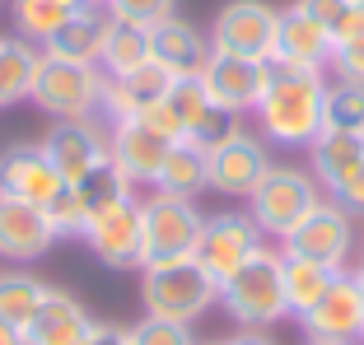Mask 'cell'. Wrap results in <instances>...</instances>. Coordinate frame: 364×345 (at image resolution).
I'll use <instances>...</instances> for the list:
<instances>
[{"label":"cell","mask_w":364,"mask_h":345,"mask_svg":"<svg viewBox=\"0 0 364 345\" xmlns=\"http://www.w3.org/2000/svg\"><path fill=\"white\" fill-rule=\"evenodd\" d=\"M322 98H327V70H294L271 61V84L257 103V136L271 145L309 150L322 136Z\"/></svg>","instance_id":"cell-1"},{"label":"cell","mask_w":364,"mask_h":345,"mask_svg":"<svg viewBox=\"0 0 364 345\" xmlns=\"http://www.w3.org/2000/svg\"><path fill=\"white\" fill-rule=\"evenodd\" d=\"M220 303V280L196 257H173L140 266V308L164 322H201Z\"/></svg>","instance_id":"cell-2"},{"label":"cell","mask_w":364,"mask_h":345,"mask_svg":"<svg viewBox=\"0 0 364 345\" xmlns=\"http://www.w3.org/2000/svg\"><path fill=\"white\" fill-rule=\"evenodd\" d=\"M220 308L229 313V322L238 332H267V327L285 322L289 303H285V257H280V248H262L252 261H243L220 285Z\"/></svg>","instance_id":"cell-3"},{"label":"cell","mask_w":364,"mask_h":345,"mask_svg":"<svg viewBox=\"0 0 364 345\" xmlns=\"http://www.w3.org/2000/svg\"><path fill=\"white\" fill-rule=\"evenodd\" d=\"M322 187L309 168H294V163H271V172L262 177V187L247 196V215L257 219V229L267 238H289L304 219L318 210L322 201Z\"/></svg>","instance_id":"cell-4"},{"label":"cell","mask_w":364,"mask_h":345,"mask_svg":"<svg viewBox=\"0 0 364 345\" xmlns=\"http://www.w3.org/2000/svg\"><path fill=\"white\" fill-rule=\"evenodd\" d=\"M103 70L85 61H61V56H47L38 65V80H33V108L47 112L52 121H85V117H103Z\"/></svg>","instance_id":"cell-5"},{"label":"cell","mask_w":364,"mask_h":345,"mask_svg":"<svg viewBox=\"0 0 364 345\" xmlns=\"http://www.w3.org/2000/svg\"><path fill=\"white\" fill-rule=\"evenodd\" d=\"M262 248H267V234L257 229V219L247 215V210H215V215H205L201 243H196L192 257L225 285L229 275H234L243 261H252Z\"/></svg>","instance_id":"cell-6"},{"label":"cell","mask_w":364,"mask_h":345,"mask_svg":"<svg viewBox=\"0 0 364 345\" xmlns=\"http://www.w3.org/2000/svg\"><path fill=\"white\" fill-rule=\"evenodd\" d=\"M140 210H145V266H150V261L192 257L196 252L201 224H205V215L196 210V201L150 192V196H140Z\"/></svg>","instance_id":"cell-7"},{"label":"cell","mask_w":364,"mask_h":345,"mask_svg":"<svg viewBox=\"0 0 364 345\" xmlns=\"http://www.w3.org/2000/svg\"><path fill=\"white\" fill-rule=\"evenodd\" d=\"M276 23H280V10L267 5V0H229V5H220V14L210 23V47L225 56L271 61Z\"/></svg>","instance_id":"cell-8"},{"label":"cell","mask_w":364,"mask_h":345,"mask_svg":"<svg viewBox=\"0 0 364 345\" xmlns=\"http://www.w3.org/2000/svg\"><path fill=\"white\" fill-rule=\"evenodd\" d=\"M267 172H271V154L257 131L234 126V136L210 145V192L229 196V201H247Z\"/></svg>","instance_id":"cell-9"},{"label":"cell","mask_w":364,"mask_h":345,"mask_svg":"<svg viewBox=\"0 0 364 345\" xmlns=\"http://www.w3.org/2000/svg\"><path fill=\"white\" fill-rule=\"evenodd\" d=\"M280 252H285V257L322 261V266H332V270H346V261H350V252H355V219L346 215L332 196H322L318 210H313L289 238H280Z\"/></svg>","instance_id":"cell-10"},{"label":"cell","mask_w":364,"mask_h":345,"mask_svg":"<svg viewBox=\"0 0 364 345\" xmlns=\"http://www.w3.org/2000/svg\"><path fill=\"white\" fill-rule=\"evenodd\" d=\"M89 243L103 266L112 270H140L145 266V210H140V196L136 201H122L103 215H94L80 234Z\"/></svg>","instance_id":"cell-11"},{"label":"cell","mask_w":364,"mask_h":345,"mask_svg":"<svg viewBox=\"0 0 364 345\" xmlns=\"http://www.w3.org/2000/svg\"><path fill=\"white\" fill-rule=\"evenodd\" d=\"M201 84L210 94V103H220L225 112L234 117H247L257 112L262 94L271 84V61H247V56H225V52H210L201 70Z\"/></svg>","instance_id":"cell-12"},{"label":"cell","mask_w":364,"mask_h":345,"mask_svg":"<svg viewBox=\"0 0 364 345\" xmlns=\"http://www.w3.org/2000/svg\"><path fill=\"white\" fill-rule=\"evenodd\" d=\"M107 117H85V121H52L43 141V154L52 159V168L61 172V182H80L94 163L107 159Z\"/></svg>","instance_id":"cell-13"},{"label":"cell","mask_w":364,"mask_h":345,"mask_svg":"<svg viewBox=\"0 0 364 345\" xmlns=\"http://www.w3.org/2000/svg\"><path fill=\"white\" fill-rule=\"evenodd\" d=\"M304 336H318V341H346V345H360V332H364V294L355 285L350 270L336 275V285L318 299V308L299 317Z\"/></svg>","instance_id":"cell-14"},{"label":"cell","mask_w":364,"mask_h":345,"mask_svg":"<svg viewBox=\"0 0 364 345\" xmlns=\"http://www.w3.org/2000/svg\"><path fill=\"white\" fill-rule=\"evenodd\" d=\"M52 248H56V234L47 224L43 205H28L19 196L0 192V261L28 266V261L47 257Z\"/></svg>","instance_id":"cell-15"},{"label":"cell","mask_w":364,"mask_h":345,"mask_svg":"<svg viewBox=\"0 0 364 345\" xmlns=\"http://www.w3.org/2000/svg\"><path fill=\"white\" fill-rule=\"evenodd\" d=\"M168 145H173L168 136H159L150 121H140V117L112 121V131H107V159L117 163L136 187H154V172H159Z\"/></svg>","instance_id":"cell-16"},{"label":"cell","mask_w":364,"mask_h":345,"mask_svg":"<svg viewBox=\"0 0 364 345\" xmlns=\"http://www.w3.org/2000/svg\"><path fill=\"white\" fill-rule=\"evenodd\" d=\"M271 61L294 65V70H327V61H332V28H322L318 19H309L299 5H285L280 23H276Z\"/></svg>","instance_id":"cell-17"},{"label":"cell","mask_w":364,"mask_h":345,"mask_svg":"<svg viewBox=\"0 0 364 345\" xmlns=\"http://www.w3.org/2000/svg\"><path fill=\"white\" fill-rule=\"evenodd\" d=\"M61 187V172L52 168V159L43 154L38 141H19L10 150H0V192L19 196L28 205H47Z\"/></svg>","instance_id":"cell-18"},{"label":"cell","mask_w":364,"mask_h":345,"mask_svg":"<svg viewBox=\"0 0 364 345\" xmlns=\"http://www.w3.org/2000/svg\"><path fill=\"white\" fill-rule=\"evenodd\" d=\"M210 33H201L196 23H187L182 14L164 19L159 28H150V56L168 70L173 80H187V75H201L205 61H210Z\"/></svg>","instance_id":"cell-19"},{"label":"cell","mask_w":364,"mask_h":345,"mask_svg":"<svg viewBox=\"0 0 364 345\" xmlns=\"http://www.w3.org/2000/svg\"><path fill=\"white\" fill-rule=\"evenodd\" d=\"M168 89H173V75L159 61H145L140 70H127V75H107L103 80V117L107 121L140 117L159 98H168Z\"/></svg>","instance_id":"cell-20"},{"label":"cell","mask_w":364,"mask_h":345,"mask_svg":"<svg viewBox=\"0 0 364 345\" xmlns=\"http://www.w3.org/2000/svg\"><path fill=\"white\" fill-rule=\"evenodd\" d=\"M89 332H94V317L85 303L65 290H52L33 313V322L23 327V345H85Z\"/></svg>","instance_id":"cell-21"},{"label":"cell","mask_w":364,"mask_h":345,"mask_svg":"<svg viewBox=\"0 0 364 345\" xmlns=\"http://www.w3.org/2000/svg\"><path fill=\"white\" fill-rule=\"evenodd\" d=\"M107 33H112V10H107V0H94V5H80V10H70V19L61 23V33H56L43 52H47V56H61V61L98 65Z\"/></svg>","instance_id":"cell-22"},{"label":"cell","mask_w":364,"mask_h":345,"mask_svg":"<svg viewBox=\"0 0 364 345\" xmlns=\"http://www.w3.org/2000/svg\"><path fill=\"white\" fill-rule=\"evenodd\" d=\"M150 192L182 196V201H196L201 192H210V150L196 145V141H173L164 163H159V172H154Z\"/></svg>","instance_id":"cell-23"},{"label":"cell","mask_w":364,"mask_h":345,"mask_svg":"<svg viewBox=\"0 0 364 345\" xmlns=\"http://www.w3.org/2000/svg\"><path fill=\"white\" fill-rule=\"evenodd\" d=\"M355 168H364V136H355V131H322L309 145V172L318 177L322 192L346 182Z\"/></svg>","instance_id":"cell-24"},{"label":"cell","mask_w":364,"mask_h":345,"mask_svg":"<svg viewBox=\"0 0 364 345\" xmlns=\"http://www.w3.org/2000/svg\"><path fill=\"white\" fill-rule=\"evenodd\" d=\"M38 65H43V47H33L19 33L14 38H0V108L23 103L33 94Z\"/></svg>","instance_id":"cell-25"},{"label":"cell","mask_w":364,"mask_h":345,"mask_svg":"<svg viewBox=\"0 0 364 345\" xmlns=\"http://www.w3.org/2000/svg\"><path fill=\"white\" fill-rule=\"evenodd\" d=\"M285 257V252H280ZM341 270L322 266V261H309V257H285V303H289V317L299 322L309 308H318V299L336 285Z\"/></svg>","instance_id":"cell-26"},{"label":"cell","mask_w":364,"mask_h":345,"mask_svg":"<svg viewBox=\"0 0 364 345\" xmlns=\"http://www.w3.org/2000/svg\"><path fill=\"white\" fill-rule=\"evenodd\" d=\"M47 294H52V285L38 280L33 270H0V322L23 332L33 322V313L43 308Z\"/></svg>","instance_id":"cell-27"},{"label":"cell","mask_w":364,"mask_h":345,"mask_svg":"<svg viewBox=\"0 0 364 345\" xmlns=\"http://www.w3.org/2000/svg\"><path fill=\"white\" fill-rule=\"evenodd\" d=\"M75 192H80V201H85L89 219L103 215V210H112V205H122V201H136V182H131V177L112 159L94 163V168H89L85 177L75 182Z\"/></svg>","instance_id":"cell-28"},{"label":"cell","mask_w":364,"mask_h":345,"mask_svg":"<svg viewBox=\"0 0 364 345\" xmlns=\"http://www.w3.org/2000/svg\"><path fill=\"white\" fill-rule=\"evenodd\" d=\"M145 61H154L150 56V28L112 19V33H107V43H103V56H98V70L103 75H127V70H140Z\"/></svg>","instance_id":"cell-29"},{"label":"cell","mask_w":364,"mask_h":345,"mask_svg":"<svg viewBox=\"0 0 364 345\" xmlns=\"http://www.w3.org/2000/svg\"><path fill=\"white\" fill-rule=\"evenodd\" d=\"M75 5H65V0H10V14H14V33L28 38L33 47H47L61 33V23L70 19Z\"/></svg>","instance_id":"cell-30"},{"label":"cell","mask_w":364,"mask_h":345,"mask_svg":"<svg viewBox=\"0 0 364 345\" xmlns=\"http://www.w3.org/2000/svg\"><path fill=\"white\" fill-rule=\"evenodd\" d=\"M322 131H355V136H364V89L360 84H336V80H327Z\"/></svg>","instance_id":"cell-31"},{"label":"cell","mask_w":364,"mask_h":345,"mask_svg":"<svg viewBox=\"0 0 364 345\" xmlns=\"http://www.w3.org/2000/svg\"><path fill=\"white\" fill-rule=\"evenodd\" d=\"M43 215H47V224H52L56 238H80V234H85V224H89V210H85V201H80L75 182L56 187V196L43 205Z\"/></svg>","instance_id":"cell-32"},{"label":"cell","mask_w":364,"mask_h":345,"mask_svg":"<svg viewBox=\"0 0 364 345\" xmlns=\"http://www.w3.org/2000/svg\"><path fill=\"white\" fill-rule=\"evenodd\" d=\"M173 108V117H178V126H182V141H187V131L201 121V112L210 108V94H205V84H201V75H187V80H173V89H168V98H164Z\"/></svg>","instance_id":"cell-33"},{"label":"cell","mask_w":364,"mask_h":345,"mask_svg":"<svg viewBox=\"0 0 364 345\" xmlns=\"http://www.w3.org/2000/svg\"><path fill=\"white\" fill-rule=\"evenodd\" d=\"M112 19L122 23H140V28H159L164 19L178 14V0H107Z\"/></svg>","instance_id":"cell-34"},{"label":"cell","mask_w":364,"mask_h":345,"mask_svg":"<svg viewBox=\"0 0 364 345\" xmlns=\"http://www.w3.org/2000/svg\"><path fill=\"white\" fill-rule=\"evenodd\" d=\"M131 345H196L187 322H164V317H140L131 327Z\"/></svg>","instance_id":"cell-35"},{"label":"cell","mask_w":364,"mask_h":345,"mask_svg":"<svg viewBox=\"0 0 364 345\" xmlns=\"http://www.w3.org/2000/svg\"><path fill=\"white\" fill-rule=\"evenodd\" d=\"M336 84H360L364 89V38L355 43H332V61H327Z\"/></svg>","instance_id":"cell-36"},{"label":"cell","mask_w":364,"mask_h":345,"mask_svg":"<svg viewBox=\"0 0 364 345\" xmlns=\"http://www.w3.org/2000/svg\"><path fill=\"white\" fill-rule=\"evenodd\" d=\"M327 196H332V201L341 205L350 219H364V168H355L350 177H346V182H336Z\"/></svg>","instance_id":"cell-37"},{"label":"cell","mask_w":364,"mask_h":345,"mask_svg":"<svg viewBox=\"0 0 364 345\" xmlns=\"http://www.w3.org/2000/svg\"><path fill=\"white\" fill-rule=\"evenodd\" d=\"M294 5H299L309 19H318L322 28H336V23H341L346 14L360 5V0H294Z\"/></svg>","instance_id":"cell-38"},{"label":"cell","mask_w":364,"mask_h":345,"mask_svg":"<svg viewBox=\"0 0 364 345\" xmlns=\"http://www.w3.org/2000/svg\"><path fill=\"white\" fill-rule=\"evenodd\" d=\"M85 345H131V327H117V322H94Z\"/></svg>","instance_id":"cell-39"},{"label":"cell","mask_w":364,"mask_h":345,"mask_svg":"<svg viewBox=\"0 0 364 345\" xmlns=\"http://www.w3.org/2000/svg\"><path fill=\"white\" fill-rule=\"evenodd\" d=\"M355 38H364V0L332 28V43H355Z\"/></svg>","instance_id":"cell-40"},{"label":"cell","mask_w":364,"mask_h":345,"mask_svg":"<svg viewBox=\"0 0 364 345\" xmlns=\"http://www.w3.org/2000/svg\"><path fill=\"white\" fill-rule=\"evenodd\" d=\"M225 345H276L267 332H234V336H225Z\"/></svg>","instance_id":"cell-41"},{"label":"cell","mask_w":364,"mask_h":345,"mask_svg":"<svg viewBox=\"0 0 364 345\" xmlns=\"http://www.w3.org/2000/svg\"><path fill=\"white\" fill-rule=\"evenodd\" d=\"M0 345H23V332L10 322H0Z\"/></svg>","instance_id":"cell-42"},{"label":"cell","mask_w":364,"mask_h":345,"mask_svg":"<svg viewBox=\"0 0 364 345\" xmlns=\"http://www.w3.org/2000/svg\"><path fill=\"white\" fill-rule=\"evenodd\" d=\"M350 275H355V285H360V294H364V261H360V266L350 270Z\"/></svg>","instance_id":"cell-43"},{"label":"cell","mask_w":364,"mask_h":345,"mask_svg":"<svg viewBox=\"0 0 364 345\" xmlns=\"http://www.w3.org/2000/svg\"><path fill=\"white\" fill-rule=\"evenodd\" d=\"M304 345H346V341H318V336H304Z\"/></svg>","instance_id":"cell-44"},{"label":"cell","mask_w":364,"mask_h":345,"mask_svg":"<svg viewBox=\"0 0 364 345\" xmlns=\"http://www.w3.org/2000/svg\"><path fill=\"white\" fill-rule=\"evenodd\" d=\"M65 5H75V10H80V5H94V0H65Z\"/></svg>","instance_id":"cell-45"},{"label":"cell","mask_w":364,"mask_h":345,"mask_svg":"<svg viewBox=\"0 0 364 345\" xmlns=\"http://www.w3.org/2000/svg\"><path fill=\"white\" fill-rule=\"evenodd\" d=\"M196 345H225V341H196Z\"/></svg>","instance_id":"cell-46"},{"label":"cell","mask_w":364,"mask_h":345,"mask_svg":"<svg viewBox=\"0 0 364 345\" xmlns=\"http://www.w3.org/2000/svg\"><path fill=\"white\" fill-rule=\"evenodd\" d=\"M360 345H364V332H360Z\"/></svg>","instance_id":"cell-47"}]
</instances>
